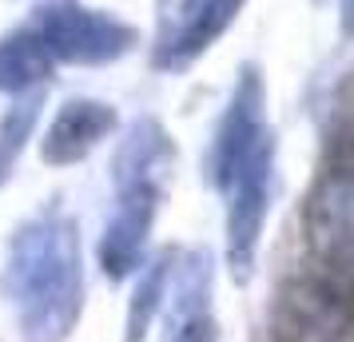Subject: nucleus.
Wrapping results in <instances>:
<instances>
[{"mask_svg":"<svg viewBox=\"0 0 354 342\" xmlns=\"http://www.w3.org/2000/svg\"><path fill=\"white\" fill-rule=\"evenodd\" d=\"M171 263L176 251L147 255V263L136 271V287L128 294V314H124V342H147L151 326L160 323L163 303H167V283H171Z\"/></svg>","mask_w":354,"mask_h":342,"instance_id":"obj_11","label":"nucleus"},{"mask_svg":"<svg viewBox=\"0 0 354 342\" xmlns=\"http://www.w3.org/2000/svg\"><path fill=\"white\" fill-rule=\"evenodd\" d=\"M163 342H219V323L211 310H195V314H176L163 319Z\"/></svg>","mask_w":354,"mask_h":342,"instance_id":"obj_14","label":"nucleus"},{"mask_svg":"<svg viewBox=\"0 0 354 342\" xmlns=\"http://www.w3.org/2000/svg\"><path fill=\"white\" fill-rule=\"evenodd\" d=\"M120 131V112L108 99L96 96H68L52 112L44 140H40V163L44 167H76L96 147H104Z\"/></svg>","mask_w":354,"mask_h":342,"instance_id":"obj_9","label":"nucleus"},{"mask_svg":"<svg viewBox=\"0 0 354 342\" xmlns=\"http://www.w3.org/2000/svg\"><path fill=\"white\" fill-rule=\"evenodd\" d=\"M52 72H56V64L48 60L44 44L36 40V32L28 24H20L8 36H0V92L4 96L48 88Z\"/></svg>","mask_w":354,"mask_h":342,"instance_id":"obj_12","label":"nucleus"},{"mask_svg":"<svg viewBox=\"0 0 354 342\" xmlns=\"http://www.w3.org/2000/svg\"><path fill=\"white\" fill-rule=\"evenodd\" d=\"M112 191H115V203H112V215H108L104 231H100L96 267L104 271L108 283H128L147 263L151 231H156L160 207L167 199V187L128 183V187H112Z\"/></svg>","mask_w":354,"mask_h":342,"instance_id":"obj_6","label":"nucleus"},{"mask_svg":"<svg viewBox=\"0 0 354 342\" xmlns=\"http://www.w3.org/2000/svg\"><path fill=\"white\" fill-rule=\"evenodd\" d=\"M271 115H267V84L263 72L255 64H243L235 84H231V96H227L219 124L211 131V147H207V180L211 187L223 183L231 175V167L239 160H247L263 140H271Z\"/></svg>","mask_w":354,"mask_h":342,"instance_id":"obj_7","label":"nucleus"},{"mask_svg":"<svg viewBox=\"0 0 354 342\" xmlns=\"http://www.w3.org/2000/svg\"><path fill=\"white\" fill-rule=\"evenodd\" d=\"M303 231L322 267H335L354 247V140L319 171L303 207Z\"/></svg>","mask_w":354,"mask_h":342,"instance_id":"obj_8","label":"nucleus"},{"mask_svg":"<svg viewBox=\"0 0 354 342\" xmlns=\"http://www.w3.org/2000/svg\"><path fill=\"white\" fill-rule=\"evenodd\" d=\"M330 271H335V275L342 278L338 287H346V291H351V298H354V247H351V251H346V255H342V259L335 263V267H330Z\"/></svg>","mask_w":354,"mask_h":342,"instance_id":"obj_15","label":"nucleus"},{"mask_svg":"<svg viewBox=\"0 0 354 342\" xmlns=\"http://www.w3.org/2000/svg\"><path fill=\"white\" fill-rule=\"evenodd\" d=\"M335 12H338L342 36H354V0H335Z\"/></svg>","mask_w":354,"mask_h":342,"instance_id":"obj_16","label":"nucleus"},{"mask_svg":"<svg viewBox=\"0 0 354 342\" xmlns=\"http://www.w3.org/2000/svg\"><path fill=\"white\" fill-rule=\"evenodd\" d=\"M84 235L60 203L24 215L0 259V298L12 307L20 342H68L84 314Z\"/></svg>","mask_w":354,"mask_h":342,"instance_id":"obj_1","label":"nucleus"},{"mask_svg":"<svg viewBox=\"0 0 354 342\" xmlns=\"http://www.w3.org/2000/svg\"><path fill=\"white\" fill-rule=\"evenodd\" d=\"M247 0H156L151 68L179 76L223 40Z\"/></svg>","mask_w":354,"mask_h":342,"instance_id":"obj_4","label":"nucleus"},{"mask_svg":"<svg viewBox=\"0 0 354 342\" xmlns=\"http://www.w3.org/2000/svg\"><path fill=\"white\" fill-rule=\"evenodd\" d=\"M274 160H279V144L271 135L247 160L235 163L223 183H215V191L223 199V263L227 275L239 287L255 278L259 267V247H263V231H267L274 199Z\"/></svg>","mask_w":354,"mask_h":342,"instance_id":"obj_3","label":"nucleus"},{"mask_svg":"<svg viewBox=\"0 0 354 342\" xmlns=\"http://www.w3.org/2000/svg\"><path fill=\"white\" fill-rule=\"evenodd\" d=\"M40 120H44V88L12 96V104L0 112V187L12 180L24 151L32 147Z\"/></svg>","mask_w":354,"mask_h":342,"instance_id":"obj_13","label":"nucleus"},{"mask_svg":"<svg viewBox=\"0 0 354 342\" xmlns=\"http://www.w3.org/2000/svg\"><path fill=\"white\" fill-rule=\"evenodd\" d=\"M274 342H354V298L319 275L287 278L271 307Z\"/></svg>","mask_w":354,"mask_h":342,"instance_id":"obj_5","label":"nucleus"},{"mask_svg":"<svg viewBox=\"0 0 354 342\" xmlns=\"http://www.w3.org/2000/svg\"><path fill=\"white\" fill-rule=\"evenodd\" d=\"M28 28L44 44L52 64L64 68H108L136 52L140 28L120 20L108 8L84 0H40L28 17Z\"/></svg>","mask_w":354,"mask_h":342,"instance_id":"obj_2","label":"nucleus"},{"mask_svg":"<svg viewBox=\"0 0 354 342\" xmlns=\"http://www.w3.org/2000/svg\"><path fill=\"white\" fill-rule=\"evenodd\" d=\"M176 171V140L156 115H136L112 151V187L156 183L167 187Z\"/></svg>","mask_w":354,"mask_h":342,"instance_id":"obj_10","label":"nucleus"}]
</instances>
